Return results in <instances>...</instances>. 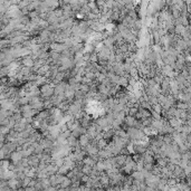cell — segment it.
I'll return each mask as SVG.
<instances>
[{
  "mask_svg": "<svg viewBox=\"0 0 191 191\" xmlns=\"http://www.w3.org/2000/svg\"><path fill=\"white\" fill-rule=\"evenodd\" d=\"M7 187L14 191V190H16V189H19V188H21V183H20L19 180H17V179H15V178H12V179L7 180Z\"/></svg>",
  "mask_w": 191,
  "mask_h": 191,
  "instance_id": "7a4b0ae2",
  "label": "cell"
},
{
  "mask_svg": "<svg viewBox=\"0 0 191 191\" xmlns=\"http://www.w3.org/2000/svg\"><path fill=\"white\" fill-rule=\"evenodd\" d=\"M59 186H60V188H63V189H66V188L72 187V180L68 179V178H66V177H65L64 181H63V182L59 184Z\"/></svg>",
  "mask_w": 191,
  "mask_h": 191,
  "instance_id": "30bf717a",
  "label": "cell"
},
{
  "mask_svg": "<svg viewBox=\"0 0 191 191\" xmlns=\"http://www.w3.org/2000/svg\"><path fill=\"white\" fill-rule=\"evenodd\" d=\"M90 143H91V139L86 133L85 134H83V135H81L79 139H78V144L82 146L83 150H84V148H86L87 145L90 144Z\"/></svg>",
  "mask_w": 191,
  "mask_h": 191,
  "instance_id": "277c9868",
  "label": "cell"
},
{
  "mask_svg": "<svg viewBox=\"0 0 191 191\" xmlns=\"http://www.w3.org/2000/svg\"><path fill=\"white\" fill-rule=\"evenodd\" d=\"M68 87V84L66 82H62L54 86V95H64L66 88Z\"/></svg>",
  "mask_w": 191,
  "mask_h": 191,
  "instance_id": "6da1fadb",
  "label": "cell"
},
{
  "mask_svg": "<svg viewBox=\"0 0 191 191\" xmlns=\"http://www.w3.org/2000/svg\"><path fill=\"white\" fill-rule=\"evenodd\" d=\"M34 63H35V60L31 58L30 56H27V57H23V59H21V64H23V67H28V68H32V66H34Z\"/></svg>",
  "mask_w": 191,
  "mask_h": 191,
  "instance_id": "8992f818",
  "label": "cell"
},
{
  "mask_svg": "<svg viewBox=\"0 0 191 191\" xmlns=\"http://www.w3.org/2000/svg\"><path fill=\"white\" fill-rule=\"evenodd\" d=\"M23 154H21V152L20 151H15V152L10 153V160H11L12 164H16L18 163L19 161L23 160Z\"/></svg>",
  "mask_w": 191,
  "mask_h": 191,
  "instance_id": "5b68a950",
  "label": "cell"
},
{
  "mask_svg": "<svg viewBox=\"0 0 191 191\" xmlns=\"http://www.w3.org/2000/svg\"><path fill=\"white\" fill-rule=\"evenodd\" d=\"M51 51H56V53H59V54H62L63 51L67 49V47L65 46V44H60V43L51 44Z\"/></svg>",
  "mask_w": 191,
  "mask_h": 191,
  "instance_id": "3957f363",
  "label": "cell"
},
{
  "mask_svg": "<svg viewBox=\"0 0 191 191\" xmlns=\"http://www.w3.org/2000/svg\"><path fill=\"white\" fill-rule=\"evenodd\" d=\"M94 191H104V189H103V188H96V189H95V190Z\"/></svg>",
  "mask_w": 191,
  "mask_h": 191,
  "instance_id": "8fae6325",
  "label": "cell"
},
{
  "mask_svg": "<svg viewBox=\"0 0 191 191\" xmlns=\"http://www.w3.org/2000/svg\"><path fill=\"white\" fill-rule=\"evenodd\" d=\"M66 144L69 146L70 149H73L75 148L76 145L78 144V140L76 139V137H74L73 135H70V137H67V140H66Z\"/></svg>",
  "mask_w": 191,
  "mask_h": 191,
  "instance_id": "ba28073f",
  "label": "cell"
},
{
  "mask_svg": "<svg viewBox=\"0 0 191 191\" xmlns=\"http://www.w3.org/2000/svg\"><path fill=\"white\" fill-rule=\"evenodd\" d=\"M184 31H186V27H184L183 25H177L174 26V34L176 35H179V36H182L184 34Z\"/></svg>",
  "mask_w": 191,
  "mask_h": 191,
  "instance_id": "9c48e42d",
  "label": "cell"
},
{
  "mask_svg": "<svg viewBox=\"0 0 191 191\" xmlns=\"http://www.w3.org/2000/svg\"><path fill=\"white\" fill-rule=\"evenodd\" d=\"M135 122H137V120H135V117H132V116H125L124 121H123V123H124L128 128H134V125H135Z\"/></svg>",
  "mask_w": 191,
  "mask_h": 191,
  "instance_id": "52a82bcc",
  "label": "cell"
}]
</instances>
